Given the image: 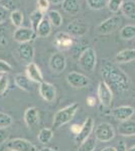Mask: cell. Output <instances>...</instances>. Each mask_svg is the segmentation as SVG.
<instances>
[{"label": "cell", "instance_id": "30bf717a", "mask_svg": "<svg viewBox=\"0 0 135 151\" xmlns=\"http://www.w3.org/2000/svg\"><path fill=\"white\" fill-rule=\"evenodd\" d=\"M98 98L102 106L109 107L112 103L113 100V92L110 89V87L104 81H101L98 85Z\"/></svg>", "mask_w": 135, "mask_h": 151}, {"label": "cell", "instance_id": "484cf974", "mask_svg": "<svg viewBox=\"0 0 135 151\" xmlns=\"http://www.w3.org/2000/svg\"><path fill=\"white\" fill-rule=\"evenodd\" d=\"M120 38L124 40H130L135 38V25L133 24H128V25L123 26L119 31Z\"/></svg>", "mask_w": 135, "mask_h": 151}, {"label": "cell", "instance_id": "e575fe53", "mask_svg": "<svg viewBox=\"0 0 135 151\" xmlns=\"http://www.w3.org/2000/svg\"><path fill=\"white\" fill-rule=\"evenodd\" d=\"M9 87V79L6 74H1L0 76V96H3L6 93Z\"/></svg>", "mask_w": 135, "mask_h": 151}, {"label": "cell", "instance_id": "c3c4849f", "mask_svg": "<svg viewBox=\"0 0 135 151\" xmlns=\"http://www.w3.org/2000/svg\"><path fill=\"white\" fill-rule=\"evenodd\" d=\"M6 151H14V150H11V149H7Z\"/></svg>", "mask_w": 135, "mask_h": 151}, {"label": "cell", "instance_id": "bcb514c9", "mask_svg": "<svg viewBox=\"0 0 135 151\" xmlns=\"http://www.w3.org/2000/svg\"><path fill=\"white\" fill-rule=\"evenodd\" d=\"M40 151H55L53 148H50V147H43Z\"/></svg>", "mask_w": 135, "mask_h": 151}, {"label": "cell", "instance_id": "603a6c76", "mask_svg": "<svg viewBox=\"0 0 135 151\" xmlns=\"http://www.w3.org/2000/svg\"><path fill=\"white\" fill-rule=\"evenodd\" d=\"M51 29H53V25L50 22V20L48 19V17H45L43 19V21L40 23L38 27V30H36V35L38 37H48V35H51Z\"/></svg>", "mask_w": 135, "mask_h": 151}, {"label": "cell", "instance_id": "ee69618b", "mask_svg": "<svg viewBox=\"0 0 135 151\" xmlns=\"http://www.w3.org/2000/svg\"><path fill=\"white\" fill-rule=\"evenodd\" d=\"M65 0H48L50 4H53V5H60V4H63V2Z\"/></svg>", "mask_w": 135, "mask_h": 151}, {"label": "cell", "instance_id": "8d00e7d4", "mask_svg": "<svg viewBox=\"0 0 135 151\" xmlns=\"http://www.w3.org/2000/svg\"><path fill=\"white\" fill-rule=\"evenodd\" d=\"M12 72V67L9 63L0 60V74H9Z\"/></svg>", "mask_w": 135, "mask_h": 151}, {"label": "cell", "instance_id": "836d02e7", "mask_svg": "<svg viewBox=\"0 0 135 151\" xmlns=\"http://www.w3.org/2000/svg\"><path fill=\"white\" fill-rule=\"evenodd\" d=\"M123 3L124 0H108L107 8L112 13H117L119 10H121Z\"/></svg>", "mask_w": 135, "mask_h": 151}, {"label": "cell", "instance_id": "52a82bcc", "mask_svg": "<svg viewBox=\"0 0 135 151\" xmlns=\"http://www.w3.org/2000/svg\"><path fill=\"white\" fill-rule=\"evenodd\" d=\"M121 17L118 15H114L107 18L106 20L102 21L97 26V31L100 35H109V33L115 31L121 24Z\"/></svg>", "mask_w": 135, "mask_h": 151}, {"label": "cell", "instance_id": "b9f144b4", "mask_svg": "<svg viewBox=\"0 0 135 151\" xmlns=\"http://www.w3.org/2000/svg\"><path fill=\"white\" fill-rule=\"evenodd\" d=\"M81 128H82V126L79 125V124H74V125L71 126V131H72L75 135H77L81 131Z\"/></svg>", "mask_w": 135, "mask_h": 151}, {"label": "cell", "instance_id": "5b68a950", "mask_svg": "<svg viewBox=\"0 0 135 151\" xmlns=\"http://www.w3.org/2000/svg\"><path fill=\"white\" fill-rule=\"evenodd\" d=\"M67 82L74 89H84L90 85V78L78 72H71L67 75Z\"/></svg>", "mask_w": 135, "mask_h": 151}, {"label": "cell", "instance_id": "5bb4252c", "mask_svg": "<svg viewBox=\"0 0 135 151\" xmlns=\"http://www.w3.org/2000/svg\"><path fill=\"white\" fill-rule=\"evenodd\" d=\"M93 128H94V120H93L91 117H88L84 122V124L82 125L81 131L76 135L75 142L77 143L78 145L82 144L84 141H86L90 137L91 133H92V131H93Z\"/></svg>", "mask_w": 135, "mask_h": 151}, {"label": "cell", "instance_id": "f6af8a7d", "mask_svg": "<svg viewBox=\"0 0 135 151\" xmlns=\"http://www.w3.org/2000/svg\"><path fill=\"white\" fill-rule=\"evenodd\" d=\"M101 151H116V148L112 147V146H108V147H105L104 149H102Z\"/></svg>", "mask_w": 135, "mask_h": 151}, {"label": "cell", "instance_id": "8fae6325", "mask_svg": "<svg viewBox=\"0 0 135 151\" xmlns=\"http://www.w3.org/2000/svg\"><path fill=\"white\" fill-rule=\"evenodd\" d=\"M50 68L53 72L56 74H61L66 70L67 67V60H66L65 55L62 52H55L51 55L50 62H48Z\"/></svg>", "mask_w": 135, "mask_h": 151}, {"label": "cell", "instance_id": "9c48e42d", "mask_svg": "<svg viewBox=\"0 0 135 151\" xmlns=\"http://www.w3.org/2000/svg\"><path fill=\"white\" fill-rule=\"evenodd\" d=\"M38 37L36 32L33 31L31 28L28 27H18L14 30L13 32V40L20 43H25V42H30V41L34 40Z\"/></svg>", "mask_w": 135, "mask_h": 151}, {"label": "cell", "instance_id": "74e56055", "mask_svg": "<svg viewBox=\"0 0 135 151\" xmlns=\"http://www.w3.org/2000/svg\"><path fill=\"white\" fill-rule=\"evenodd\" d=\"M36 6H38V10L45 13V12L48 11L50 2H48V0H36Z\"/></svg>", "mask_w": 135, "mask_h": 151}, {"label": "cell", "instance_id": "ac0fdd59", "mask_svg": "<svg viewBox=\"0 0 135 151\" xmlns=\"http://www.w3.org/2000/svg\"><path fill=\"white\" fill-rule=\"evenodd\" d=\"M25 70H26V76H27L33 83L40 84V83L43 82V74H41V70L36 64L30 63V64L26 65Z\"/></svg>", "mask_w": 135, "mask_h": 151}, {"label": "cell", "instance_id": "ba28073f", "mask_svg": "<svg viewBox=\"0 0 135 151\" xmlns=\"http://www.w3.org/2000/svg\"><path fill=\"white\" fill-rule=\"evenodd\" d=\"M6 148L14 151H36V146L23 138H15L8 141L6 143Z\"/></svg>", "mask_w": 135, "mask_h": 151}, {"label": "cell", "instance_id": "44dd1931", "mask_svg": "<svg viewBox=\"0 0 135 151\" xmlns=\"http://www.w3.org/2000/svg\"><path fill=\"white\" fill-rule=\"evenodd\" d=\"M62 8L69 15H76L81 10V3L79 0H65L62 4Z\"/></svg>", "mask_w": 135, "mask_h": 151}, {"label": "cell", "instance_id": "3957f363", "mask_svg": "<svg viewBox=\"0 0 135 151\" xmlns=\"http://www.w3.org/2000/svg\"><path fill=\"white\" fill-rule=\"evenodd\" d=\"M78 64L84 70L93 73L97 65V55L93 47H87L80 53Z\"/></svg>", "mask_w": 135, "mask_h": 151}, {"label": "cell", "instance_id": "ffe728a7", "mask_svg": "<svg viewBox=\"0 0 135 151\" xmlns=\"http://www.w3.org/2000/svg\"><path fill=\"white\" fill-rule=\"evenodd\" d=\"M117 130H118L119 135L124 136V137L135 136V121L132 120L123 121V122L119 124Z\"/></svg>", "mask_w": 135, "mask_h": 151}, {"label": "cell", "instance_id": "d4e9b609", "mask_svg": "<svg viewBox=\"0 0 135 151\" xmlns=\"http://www.w3.org/2000/svg\"><path fill=\"white\" fill-rule=\"evenodd\" d=\"M121 11L124 14V16H126L127 18L135 20V1H133V0L124 1Z\"/></svg>", "mask_w": 135, "mask_h": 151}, {"label": "cell", "instance_id": "1f68e13d", "mask_svg": "<svg viewBox=\"0 0 135 151\" xmlns=\"http://www.w3.org/2000/svg\"><path fill=\"white\" fill-rule=\"evenodd\" d=\"M108 0H86V3L89 8L93 10H101L104 7H107Z\"/></svg>", "mask_w": 135, "mask_h": 151}, {"label": "cell", "instance_id": "d6986e66", "mask_svg": "<svg viewBox=\"0 0 135 151\" xmlns=\"http://www.w3.org/2000/svg\"><path fill=\"white\" fill-rule=\"evenodd\" d=\"M14 83L19 89L25 92H31L33 88V82L24 74H17L14 78Z\"/></svg>", "mask_w": 135, "mask_h": 151}, {"label": "cell", "instance_id": "8992f818", "mask_svg": "<svg viewBox=\"0 0 135 151\" xmlns=\"http://www.w3.org/2000/svg\"><path fill=\"white\" fill-rule=\"evenodd\" d=\"M89 25L85 22L83 19H74L68 24L67 32L73 37H82L88 32Z\"/></svg>", "mask_w": 135, "mask_h": 151}, {"label": "cell", "instance_id": "4316f807", "mask_svg": "<svg viewBox=\"0 0 135 151\" xmlns=\"http://www.w3.org/2000/svg\"><path fill=\"white\" fill-rule=\"evenodd\" d=\"M53 137V132L51 128H43L40 132H38V140L40 144L45 145L51 142Z\"/></svg>", "mask_w": 135, "mask_h": 151}, {"label": "cell", "instance_id": "cb8c5ba5", "mask_svg": "<svg viewBox=\"0 0 135 151\" xmlns=\"http://www.w3.org/2000/svg\"><path fill=\"white\" fill-rule=\"evenodd\" d=\"M43 18H45V13L40 11L38 9H35L34 11L31 12L30 15H29V21H30L31 29H32L33 31L36 32L38 25H40V23L43 21Z\"/></svg>", "mask_w": 135, "mask_h": 151}, {"label": "cell", "instance_id": "f546056e", "mask_svg": "<svg viewBox=\"0 0 135 151\" xmlns=\"http://www.w3.org/2000/svg\"><path fill=\"white\" fill-rule=\"evenodd\" d=\"M9 35H10V28L6 23L0 24V45L6 47L9 42Z\"/></svg>", "mask_w": 135, "mask_h": 151}, {"label": "cell", "instance_id": "7402d4cb", "mask_svg": "<svg viewBox=\"0 0 135 151\" xmlns=\"http://www.w3.org/2000/svg\"><path fill=\"white\" fill-rule=\"evenodd\" d=\"M117 63L119 64H126L135 60V48H126L119 52L115 57Z\"/></svg>", "mask_w": 135, "mask_h": 151}, {"label": "cell", "instance_id": "f35d334b", "mask_svg": "<svg viewBox=\"0 0 135 151\" xmlns=\"http://www.w3.org/2000/svg\"><path fill=\"white\" fill-rule=\"evenodd\" d=\"M9 15H10V12L4 8L3 6L0 5V24L5 23L7 18L9 17Z\"/></svg>", "mask_w": 135, "mask_h": 151}, {"label": "cell", "instance_id": "7bdbcfd3", "mask_svg": "<svg viewBox=\"0 0 135 151\" xmlns=\"http://www.w3.org/2000/svg\"><path fill=\"white\" fill-rule=\"evenodd\" d=\"M87 104L89 105V106H91V107L95 106V105H96V99H95V97H93V96L88 97V98H87Z\"/></svg>", "mask_w": 135, "mask_h": 151}, {"label": "cell", "instance_id": "e0dca14e", "mask_svg": "<svg viewBox=\"0 0 135 151\" xmlns=\"http://www.w3.org/2000/svg\"><path fill=\"white\" fill-rule=\"evenodd\" d=\"M24 122L29 129H33L40 123V113L35 107H29L24 112Z\"/></svg>", "mask_w": 135, "mask_h": 151}, {"label": "cell", "instance_id": "83f0119b", "mask_svg": "<svg viewBox=\"0 0 135 151\" xmlns=\"http://www.w3.org/2000/svg\"><path fill=\"white\" fill-rule=\"evenodd\" d=\"M46 16H48V19L50 20L51 25L55 26V27H60L63 24V16L58 11L48 10Z\"/></svg>", "mask_w": 135, "mask_h": 151}, {"label": "cell", "instance_id": "7a4b0ae2", "mask_svg": "<svg viewBox=\"0 0 135 151\" xmlns=\"http://www.w3.org/2000/svg\"><path fill=\"white\" fill-rule=\"evenodd\" d=\"M80 109V105L78 103H73L69 105L66 108H63L58 110L55 114L53 121V127L55 129H58L62 126L66 125L69 122L73 120V118L77 114L78 110Z\"/></svg>", "mask_w": 135, "mask_h": 151}, {"label": "cell", "instance_id": "f1b7e54d", "mask_svg": "<svg viewBox=\"0 0 135 151\" xmlns=\"http://www.w3.org/2000/svg\"><path fill=\"white\" fill-rule=\"evenodd\" d=\"M9 19H10L11 23L15 26L16 28L21 27L23 24L24 20V16H23V12L21 10H14L10 12V15H9Z\"/></svg>", "mask_w": 135, "mask_h": 151}, {"label": "cell", "instance_id": "2e32d148", "mask_svg": "<svg viewBox=\"0 0 135 151\" xmlns=\"http://www.w3.org/2000/svg\"><path fill=\"white\" fill-rule=\"evenodd\" d=\"M135 110L133 107L131 106H120V107H116L111 111V114L113 115L115 119H117L118 121H127L130 120L132 116L134 115Z\"/></svg>", "mask_w": 135, "mask_h": 151}, {"label": "cell", "instance_id": "ab89813d", "mask_svg": "<svg viewBox=\"0 0 135 151\" xmlns=\"http://www.w3.org/2000/svg\"><path fill=\"white\" fill-rule=\"evenodd\" d=\"M9 137V131L7 128H0V144L5 143Z\"/></svg>", "mask_w": 135, "mask_h": 151}, {"label": "cell", "instance_id": "d6a6232c", "mask_svg": "<svg viewBox=\"0 0 135 151\" xmlns=\"http://www.w3.org/2000/svg\"><path fill=\"white\" fill-rule=\"evenodd\" d=\"M0 5L3 6L9 12L18 10L19 0H0Z\"/></svg>", "mask_w": 135, "mask_h": 151}, {"label": "cell", "instance_id": "277c9868", "mask_svg": "<svg viewBox=\"0 0 135 151\" xmlns=\"http://www.w3.org/2000/svg\"><path fill=\"white\" fill-rule=\"evenodd\" d=\"M115 137V131L111 124L102 122L95 129V138L101 142H109Z\"/></svg>", "mask_w": 135, "mask_h": 151}, {"label": "cell", "instance_id": "60d3db41", "mask_svg": "<svg viewBox=\"0 0 135 151\" xmlns=\"http://www.w3.org/2000/svg\"><path fill=\"white\" fill-rule=\"evenodd\" d=\"M116 151H127V147L124 141H122V140L119 141L118 145H117V147H116Z\"/></svg>", "mask_w": 135, "mask_h": 151}, {"label": "cell", "instance_id": "7dc6e473", "mask_svg": "<svg viewBox=\"0 0 135 151\" xmlns=\"http://www.w3.org/2000/svg\"><path fill=\"white\" fill-rule=\"evenodd\" d=\"M127 151H135V145H134V146H132V147H130Z\"/></svg>", "mask_w": 135, "mask_h": 151}, {"label": "cell", "instance_id": "6da1fadb", "mask_svg": "<svg viewBox=\"0 0 135 151\" xmlns=\"http://www.w3.org/2000/svg\"><path fill=\"white\" fill-rule=\"evenodd\" d=\"M101 76L110 89L115 90L118 93H126L131 88V81L129 77L117 67L114 63L108 60H102Z\"/></svg>", "mask_w": 135, "mask_h": 151}, {"label": "cell", "instance_id": "4fadbf2b", "mask_svg": "<svg viewBox=\"0 0 135 151\" xmlns=\"http://www.w3.org/2000/svg\"><path fill=\"white\" fill-rule=\"evenodd\" d=\"M17 53H18L19 58H20L23 64L28 65L30 63H33L34 48L30 45V42L20 43L19 47H17Z\"/></svg>", "mask_w": 135, "mask_h": 151}, {"label": "cell", "instance_id": "4dcf8cb0", "mask_svg": "<svg viewBox=\"0 0 135 151\" xmlns=\"http://www.w3.org/2000/svg\"><path fill=\"white\" fill-rule=\"evenodd\" d=\"M97 146V139L96 138H88L80 146L78 151H94Z\"/></svg>", "mask_w": 135, "mask_h": 151}, {"label": "cell", "instance_id": "d590c367", "mask_svg": "<svg viewBox=\"0 0 135 151\" xmlns=\"http://www.w3.org/2000/svg\"><path fill=\"white\" fill-rule=\"evenodd\" d=\"M13 123V119L6 113L0 112V128H8Z\"/></svg>", "mask_w": 135, "mask_h": 151}, {"label": "cell", "instance_id": "9a60e30c", "mask_svg": "<svg viewBox=\"0 0 135 151\" xmlns=\"http://www.w3.org/2000/svg\"><path fill=\"white\" fill-rule=\"evenodd\" d=\"M38 93H40V97L45 100V101L48 102V103H51V102H53L56 99V87L53 86V84L43 81V83L40 84Z\"/></svg>", "mask_w": 135, "mask_h": 151}, {"label": "cell", "instance_id": "7c38bea8", "mask_svg": "<svg viewBox=\"0 0 135 151\" xmlns=\"http://www.w3.org/2000/svg\"><path fill=\"white\" fill-rule=\"evenodd\" d=\"M74 43L73 36L69 35L67 31H60L58 32L55 36L53 40V45L56 48H58L60 50H68L72 47Z\"/></svg>", "mask_w": 135, "mask_h": 151}]
</instances>
